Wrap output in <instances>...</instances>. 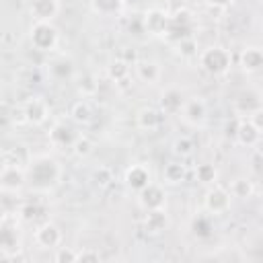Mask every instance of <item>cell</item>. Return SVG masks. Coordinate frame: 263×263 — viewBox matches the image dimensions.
I'll return each mask as SVG.
<instances>
[{
	"label": "cell",
	"mask_w": 263,
	"mask_h": 263,
	"mask_svg": "<svg viewBox=\"0 0 263 263\" xmlns=\"http://www.w3.org/2000/svg\"><path fill=\"white\" fill-rule=\"evenodd\" d=\"M62 179V166L55 158L43 154L27 162V183L35 191H49Z\"/></svg>",
	"instance_id": "1"
},
{
	"label": "cell",
	"mask_w": 263,
	"mask_h": 263,
	"mask_svg": "<svg viewBox=\"0 0 263 263\" xmlns=\"http://www.w3.org/2000/svg\"><path fill=\"white\" fill-rule=\"evenodd\" d=\"M199 64L201 68L212 74V76H222L230 70V64H232V55L226 47H220V45H210L208 49H203L199 53Z\"/></svg>",
	"instance_id": "2"
},
{
	"label": "cell",
	"mask_w": 263,
	"mask_h": 263,
	"mask_svg": "<svg viewBox=\"0 0 263 263\" xmlns=\"http://www.w3.org/2000/svg\"><path fill=\"white\" fill-rule=\"evenodd\" d=\"M31 43L37 51H51L60 41V31L51 21H35L29 31Z\"/></svg>",
	"instance_id": "3"
},
{
	"label": "cell",
	"mask_w": 263,
	"mask_h": 263,
	"mask_svg": "<svg viewBox=\"0 0 263 263\" xmlns=\"http://www.w3.org/2000/svg\"><path fill=\"white\" fill-rule=\"evenodd\" d=\"M16 224L12 226L8 216L2 218V230H0V251H2V259H10L14 261L16 255L21 253L23 249V242H21V234L16 232Z\"/></svg>",
	"instance_id": "4"
},
{
	"label": "cell",
	"mask_w": 263,
	"mask_h": 263,
	"mask_svg": "<svg viewBox=\"0 0 263 263\" xmlns=\"http://www.w3.org/2000/svg\"><path fill=\"white\" fill-rule=\"evenodd\" d=\"M203 205H205V210H208L212 216H222V214H226V212L230 210V205H232V193H230L226 187L212 185V187L205 191Z\"/></svg>",
	"instance_id": "5"
},
{
	"label": "cell",
	"mask_w": 263,
	"mask_h": 263,
	"mask_svg": "<svg viewBox=\"0 0 263 263\" xmlns=\"http://www.w3.org/2000/svg\"><path fill=\"white\" fill-rule=\"evenodd\" d=\"M191 35H193V14L185 8H181L171 16L168 31H166L164 37L177 43V41H181L185 37H191Z\"/></svg>",
	"instance_id": "6"
},
{
	"label": "cell",
	"mask_w": 263,
	"mask_h": 263,
	"mask_svg": "<svg viewBox=\"0 0 263 263\" xmlns=\"http://www.w3.org/2000/svg\"><path fill=\"white\" fill-rule=\"evenodd\" d=\"M27 185V168L21 164H2L0 189L4 193H16Z\"/></svg>",
	"instance_id": "7"
},
{
	"label": "cell",
	"mask_w": 263,
	"mask_h": 263,
	"mask_svg": "<svg viewBox=\"0 0 263 263\" xmlns=\"http://www.w3.org/2000/svg\"><path fill=\"white\" fill-rule=\"evenodd\" d=\"M181 117L187 125L191 127H201L208 119V105L201 97H189L185 99L183 107H181Z\"/></svg>",
	"instance_id": "8"
},
{
	"label": "cell",
	"mask_w": 263,
	"mask_h": 263,
	"mask_svg": "<svg viewBox=\"0 0 263 263\" xmlns=\"http://www.w3.org/2000/svg\"><path fill=\"white\" fill-rule=\"evenodd\" d=\"M138 203L144 212H150V210H160L166 205V191L156 185V183H150L146 185L142 191H138Z\"/></svg>",
	"instance_id": "9"
},
{
	"label": "cell",
	"mask_w": 263,
	"mask_h": 263,
	"mask_svg": "<svg viewBox=\"0 0 263 263\" xmlns=\"http://www.w3.org/2000/svg\"><path fill=\"white\" fill-rule=\"evenodd\" d=\"M168 23H171V14H166V12L160 10V8H150V10H146V12H144V18H142L144 31L150 33V35H154V37L166 35Z\"/></svg>",
	"instance_id": "10"
},
{
	"label": "cell",
	"mask_w": 263,
	"mask_h": 263,
	"mask_svg": "<svg viewBox=\"0 0 263 263\" xmlns=\"http://www.w3.org/2000/svg\"><path fill=\"white\" fill-rule=\"evenodd\" d=\"M23 111H25L27 123H31V125H41L49 117V105H47V101L43 97H31L23 105Z\"/></svg>",
	"instance_id": "11"
},
{
	"label": "cell",
	"mask_w": 263,
	"mask_h": 263,
	"mask_svg": "<svg viewBox=\"0 0 263 263\" xmlns=\"http://www.w3.org/2000/svg\"><path fill=\"white\" fill-rule=\"evenodd\" d=\"M76 138H78V132H76L72 125H68L66 121L53 123V127H51V132H49V142H51V146H55V148H60V150H66V148L72 150Z\"/></svg>",
	"instance_id": "12"
},
{
	"label": "cell",
	"mask_w": 263,
	"mask_h": 263,
	"mask_svg": "<svg viewBox=\"0 0 263 263\" xmlns=\"http://www.w3.org/2000/svg\"><path fill=\"white\" fill-rule=\"evenodd\" d=\"M35 240L43 249H58L62 242V230L55 222H43L35 228Z\"/></svg>",
	"instance_id": "13"
},
{
	"label": "cell",
	"mask_w": 263,
	"mask_h": 263,
	"mask_svg": "<svg viewBox=\"0 0 263 263\" xmlns=\"http://www.w3.org/2000/svg\"><path fill=\"white\" fill-rule=\"evenodd\" d=\"M134 70H136V76L146 82V84H156L162 76V68L156 60H150V58H142V60H136L134 62Z\"/></svg>",
	"instance_id": "14"
},
{
	"label": "cell",
	"mask_w": 263,
	"mask_h": 263,
	"mask_svg": "<svg viewBox=\"0 0 263 263\" xmlns=\"http://www.w3.org/2000/svg\"><path fill=\"white\" fill-rule=\"evenodd\" d=\"M164 115H166V113H164L162 109H156V107H142V109L138 111V115H136V123H138V127L144 129V132H156V129L162 125Z\"/></svg>",
	"instance_id": "15"
},
{
	"label": "cell",
	"mask_w": 263,
	"mask_h": 263,
	"mask_svg": "<svg viewBox=\"0 0 263 263\" xmlns=\"http://www.w3.org/2000/svg\"><path fill=\"white\" fill-rule=\"evenodd\" d=\"M261 136H263V132L251 119H238V127H236V136L234 138H236V142L240 146H247V148L257 146Z\"/></svg>",
	"instance_id": "16"
},
{
	"label": "cell",
	"mask_w": 263,
	"mask_h": 263,
	"mask_svg": "<svg viewBox=\"0 0 263 263\" xmlns=\"http://www.w3.org/2000/svg\"><path fill=\"white\" fill-rule=\"evenodd\" d=\"M29 12L35 21H53L60 12V0H31Z\"/></svg>",
	"instance_id": "17"
},
{
	"label": "cell",
	"mask_w": 263,
	"mask_h": 263,
	"mask_svg": "<svg viewBox=\"0 0 263 263\" xmlns=\"http://www.w3.org/2000/svg\"><path fill=\"white\" fill-rule=\"evenodd\" d=\"M123 181H125V185H127L129 189H134V191H142L146 185L152 183V181H150V171H148V166H144V164H132V166L125 171Z\"/></svg>",
	"instance_id": "18"
},
{
	"label": "cell",
	"mask_w": 263,
	"mask_h": 263,
	"mask_svg": "<svg viewBox=\"0 0 263 263\" xmlns=\"http://www.w3.org/2000/svg\"><path fill=\"white\" fill-rule=\"evenodd\" d=\"M240 68L247 74L263 72V49L261 47H255V45L242 49V53H240Z\"/></svg>",
	"instance_id": "19"
},
{
	"label": "cell",
	"mask_w": 263,
	"mask_h": 263,
	"mask_svg": "<svg viewBox=\"0 0 263 263\" xmlns=\"http://www.w3.org/2000/svg\"><path fill=\"white\" fill-rule=\"evenodd\" d=\"M168 214L164 208L160 210H150L146 212V218H144V228L150 232V234H162L166 228H168Z\"/></svg>",
	"instance_id": "20"
},
{
	"label": "cell",
	"mask_w": 263,
	"mask_h": 263,
	"mask_svg": "<svg viewBox=\"0 0 263 263\" xmlns=\"http://www.w3.org/2000/svg\"><path fill=\"white\" fill-rule=\"evenodd\" d=\"M261 107V99H259V95L255 92V90H242L236 99H234V109H236V113H240V115H251L255 109H259Z\"/></svg>",
	"instance_id": "21"
},
{
	"label": "cell",
	"mask_w": 263,
	"mask_h": 263,
	"mask_svg": "<svg viewBox=\"0 0 263 263\" xmlns=\"http://www.w3.org/2000/svg\"><path fill=\"white\" fill-rule=\"evenodd\" d=\"M183 103H185V99H183L181 90H177V88H168V90L162 92L160 109H162L166 115H175V113H181Z\"/></svg>",
	"instance_id": "22"
},
{
	"label": "cell",
	"mask_w": 263,
	"mask_h": 263,
	"mask_svg": "<svg viewBox=\"0 0 263 263\" xmlns=\"http://www.w3.org/2000/svg\"><path fill=\"white\" fill-rule=\"evenodd\" d=\"M49 74L55 78V80H66V78H72L74 74V62L66 55H60V58H53L49 62Z\"/></svg>",
	"instance_id": "23"
},
{
	"label": "cell",
	"mask_w": 263,
	"mask_h": 263,
	"mask_svg": "<svg viewBox=\"0 0 263 263\" xmlns=\"http://www.w3.org/2000/svg\"><path fill=\"white\" fill-rule=\"evenodd\" d=\"M70 117H72V121L78 123V125L90 123V119H92V107H90V103L84 101V99L74 101L72 107H70Z\"/></svg>",
	"instance_id": "24"
},
{
	"label": "cell",
	"mask_w": 263,
	"mask_h": 263,
	"mask_svg": "<svg viewBox=\"0 0 263 263\" xmlns=\"http://www.w3.org/2000/svg\"><path fill=\"white\" fill-rule=\"evenodd\" d=\"M187 177V168L183 162H166L164 168H162V181L168 183V185H179L183 183Z\"/></svg>",
	"instance_id": "25"
},
{
	"label": "cell",
	"mask_w": 263,
	"mask_h": 263,
	"mask_svg": "<svg viewBox=\"0 0 263 263\" xmlns=\"http://www.w3.org/2000/svg\"><path fill=\"white\" fill-rule=\"evenodd\" d=\"M132 68H129V62L123 60V58H115L109 66H107V76L115 82H123L127 76H129Z\"/></svg>",
	"instance_id": "26"
},
{
	"label": "cell",
	"mask_w": 263,
	"mask_h": 263,
	"mask_svg": "<svg viewBox=\"0 0 263 263\" xmlns=\"http://www.w3.org/2000/svg\"><path fill=\"white\" fill-rule=\"evenodd\" d=\"M228 191L232 193V197L249 199V197L255 193V185H253V181H251V179H247V177H238V179H234V181L230 183Z\"/></svg>",
	"instance_id": "27"
},
{
	"label": "cell",
	"mask_w": 263,
	"mask_h": 263,
	"mask_svg": "<svg viewBox=\"0 0 263 263\" xmlns=\"http://www.w3.org/2000/svg\"><path fill=\"white\" fill-rule=\"evenodd\" d=\"M195 179L201 183V185H216V179H218V171L214 164L210 162H201L195 166Z\"/></svg>",
	"instance_id": "28"
},
{
	"label": "cell",
	"mask_w": 263,
	"mask_h": 263,
	"mask_svg": "<svg viewBox=\"0 0 263 263\" xmlns=\"http://www.w3.org/2000/svg\"><path fill=\"white\" fill-rule=\"evenodd\" d=\"M76 88L82 97H92L97 90H99V80L92 76V74H82L76 82Z\"/></svg>",
	"instance_id": "29"
},
{
	"label": "cell",
	"mask_w": 263,
	"mask_h": 263,
	"mask_svg": "<svg viewBox=\"0 0 263 263\" xmlns=\"http://www.w3.org/2000/svg\"><path fill=\"white\" fill-rule=\"evenodd\" d=\"M121 6H123V0H92L95 12H99L103 16H109V14L119 12Z\"/></svg>",
	"instance_id": "30"
},
{
	"label": "cell",
	"mask_w": 263,
	"mask_h": 263,
	"mask_svg": "<svg viewBox=\"0 0 263 263\" xmlns=\"http://www.w3.org/2000/svg\"><path fill=\"white\" fill-rule=\"evenodd\" d=\"M92 150H95L92 140H90L88 136H84V134H78V138H76V142H74V146H72V152H74L78 158H86V156L92 154Z\"/></svg>",
	"instance_id": "31"
},
{
	"label": "cell",
	"mask_w": 263,
	"mask_h": 263,
	"mask_svg": "<svg viewBox=\"0 0 263 263\" xmlns=\"http://www.w3.org/2000/svg\"><path fill=\"white\" fill-rule=\"evenodd\" d=\"M193 150H195V142H193V138H189V136H181V138H177V140L173 142V152H175L177 156H181V158L191 156Z\"/></svg>",
	"instance_id": "32"
},
{
	"label": "cell",
	"mask_w": 263,
	"mask_h": 263,
	"mask_svg": "<svg viewBox=\"0 0 263 263\" xmlns=\"http://www.w3.org/2000/svg\"><path fill=\"white\" fill-rule=\"evenodd\" d=\"M92 181H95L97 187H109L113 183V168L111 166H105V164L99 166V168H95Z\"/></svg>",
	"instance_id": "33"
},
{
	"label": "cell",
	"mask_w": 263,
	"mask_h": 263,
	"mask_svg": "<svg viewBox=\"0 0 263 263\" xmlns=\"http://www.w3.org/2000/svg\"><path fill=\"white\" fill-rule=\"evenodd\" d=\"M177 51L183 58H193L197 53V41H195V37L191 35V37H185V39L177 41Z\"/></svg>",
	"instance_id": "34"
},
{
	"label": "cell",
	"mask_w": 263,
	"mask_h": 263,
	"mask_svg": "<svg viewBox=\"0 0 263 263\" xmlns=\"http://www.w3.org/2000/svg\"><path fill=\"white\" fill-rule=\"evenodd\" d=\"M53 261L55 263H74V261H78V253L68 249V247H58L55 255H53Z\"/></svg>",
	"instance_id": "35"
},
{
	"label": "cell",
	"mask_w": 263,
	"mask_h": 263,
	"mask_svg": "<svg viewBox=\"0 0 263 263\" xmlns=\"http://www.w3.org/2000/svg\"><path fill=\"white\" fill-rule=\"evenodd\" d=\"M39 216H41V208H39V205L25 203V205L21 208V218H23L25 222H33V220H37Z\"/></svg>",
	"instance_id": "36"
},
{
	"label": "cell",
	"mask_w": 263,
	"mask_h": 263,
	"mask_svg": "<svg viewBox=\"0 0 263 263\" xmlns=\"http://www.w3.org/2000/svg\"><path fill=\"white\" fill-rule=\"evenodd\" d=\"M193 230H195V234H199V236H208L210 234V220H205V218H197L195 222H193Z\"/></svg>",
	"instance_id": "37"
},
{
	"label": "cell",
	"mask_w": 263,
	"mask_h": 263,
	"mask_svg": "<svg viewBox=\"0 0 263 263\" xmlns=\"http://www.w3.org/2000/svg\"><path fill=\"white\" fill-rule=\"evenodd\" d=\"M99 259H101V255L95 249H82V251H78V261H82V263H86V261H99Z\"/></svg>",
	"instance_id": "38"
},
{
	"label": "cell",
	"mask_w": 263,
	"mask_h": 263,
	"mask_svg": "<svg viewBox=\"0 0 263 263\" xmlns=\"http://www.w3.org/2000/svg\"><path fill=\"white\" fill-rule=\"evenodd\" d=\"M249 119H251V121H253V123H255V125H257V127L263 132V107L255 109V111L249 115Z\"/></svg>",
	"instance_id": "39"
},
{
	"label": "cell",
	"mask_w": 263,
	"mask_h": 263,
	"mask_svg": "<svg viewBox=\"0 0 263 263\" xmlns=\"http://www.w3.org/2000/svg\"><path fill=\"white\" fill-rule=\"evenodd\" d=\"M208 4H212L216 8H228L234 4V0H208Z\"/></svg>",
	"instance_id": "40"
}]
</instances>
